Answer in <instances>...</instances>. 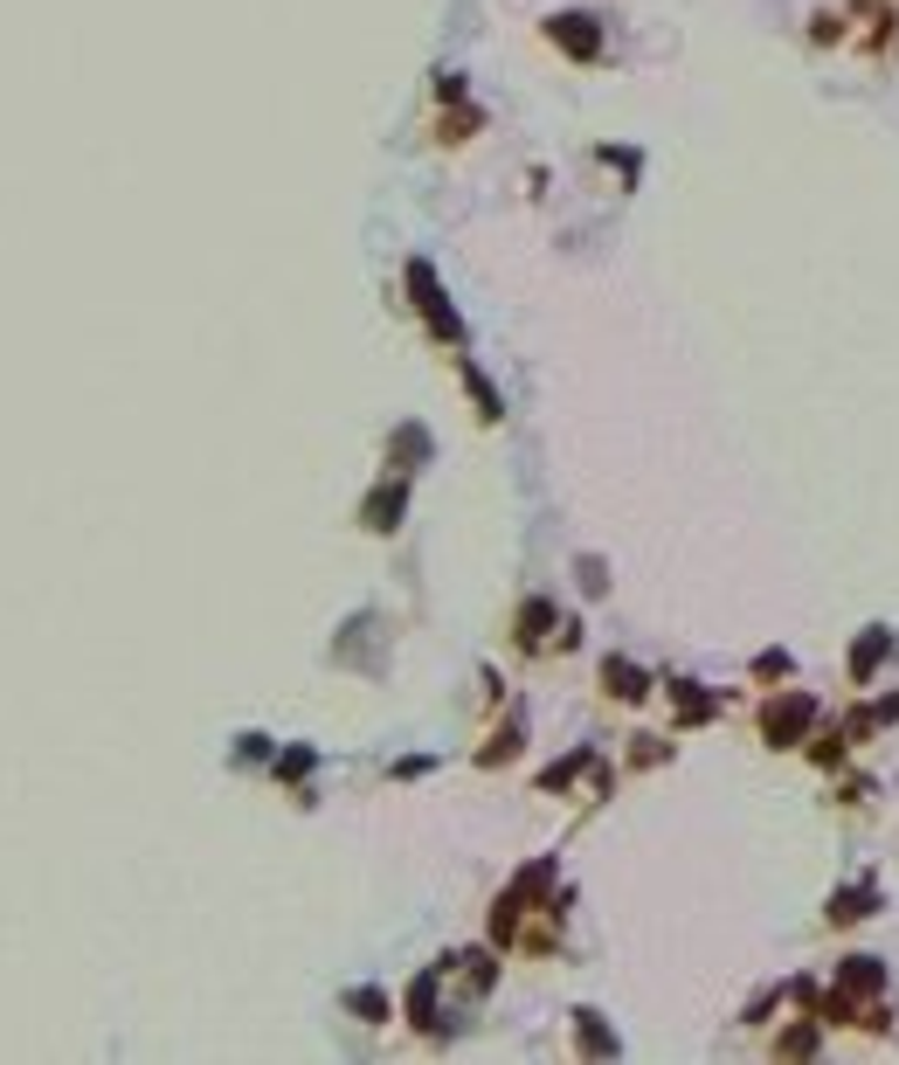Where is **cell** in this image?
I'll list each match as a JSON object with an SVG mask.
<instances>
[{
	"label": "cell",
	"instance_id": "5",
	"mask_svg": "<svg viewBox=\"0 0 899 1065\" xmlns=\"http://www.w3.org/2000/svg\"><path fill=\"white\" fill-rule=\"evenodd\" d=\"M871 906H879V893L852 886V893H837V899H831V920H837V927H852V920H865V914H871Z\"/></svg>",
	"mask_w": 899,
	"mask_h": 1065
},
{
	"label": "cell",
	"instance_id": "10",
	"mask_svg": "<svg viewBox=\"0 0 899 1065\" xmlns=\"http://www.w3.org/2000/svg\"><path fill=\"white\" fill-rule=\"evenodd\" d=\"M844 35V14H816L810 21V42H837Z\"/></svg>",
	"mask_w": 899,
	"mask_h": 1065
},
{
	"label": "cell",
	"instance_id": "8",
	"mask_svg": "<svg viewBox=\"0 0 899 1065\" xmlns=\"http://www.w3.org/2000/svg\"><path fill=\"white\" fill-rule=\"evenodd\" d=\"M395 512H402V484H388V491H374V499H367V526H374V533H388V526H395Z\"/></svg>",
	"mask_w": 899,
	"mask_h": 1065
},
{
	"label": "cell",
	"instance_id": "11",
	"mask_svg": "<svg viewBox=\"0 0 899 1065\" xmlns=\"http://www.w3.org/2000/svg\"><path fill=\"white\" fill-rule=\"evenodd\" d=\"M436 97H443V104H457V97H464V76H457V70H443V76H436Z\"/></svg>",
	"mask_w": 899,
	"mask_h": 1065
},
{
	"label": "cell",
	"instance_id": "6",
	"mask_svg": "<svg viewBox=\"0 0 899 1065\" xmlns=\"http://www.w3.org/2000/svg\"><path fill=\"white\" fill-rule=\"evenodd\" d=\"M602 679H609V692H616V699H644V671L623 664V658H609V664H602Z\"/></svg>",
	"mask_w": 899,
	"mask_h": 1065
},
{
	"label": "cell",
	"instance_id": "4",
	"mask_svg": "<svg viewBox=\"0 0 899 1065\" xmlns=\"http://www.w3.org/2000/svg\"><path fill=\"white\" fill-rule=\"evenodd\" d=\"M837 982H844L837 997H865V990H879V982H886V969H879V962H865V955H852V962H844V976H837Z\"/></svg>",
	"mask_w": 899,
	"mask_h": 1065
},
{
	"label": "cell",
	"instance_id": "1",
	"mask_svg": "<svg viewBox=\"0 0 899 1065\" xmlns=\"http://www.w3.org/2000/svg\"><path fill=\"white\" fill-rule=\"evenodd\" d=\"M539 29H547V42H554L568 63H596V56H602V21H596V14H581V8L547 14Z\"/></svg>",
	"mask_w": 899,
	"mask_h": 1065
},
{
	"label": "cell",
	"instance_id": "7",
	"mask_svg": "<svg viewBox=\"0 0 899 1065\" xmlns=\"http://www.w3.org/2000/svg\"><path fill=\"white\" fill-rule=\"evenodd\" d=\"M879 658H886V637H879V630H871V637H858V643H852V679L865 685L871 671H879Z\"/></svg>",
	"mask_w": 899,
	"mask_h": 1065
},
{
	"label": "cell",
	"instance_id": "2",
	"mask_svg": "<svg viewBox=\"0 0 899 1065\" xmlns=\"http://www.w3.org/2000/svg\"><path fill=\"white\" fill-rule=\"evenodd\" d=\"M408 291H416V311H422V319H429L436 332H443V340H464V326L450 319V305H443V284H436V270L422 264V256H416V264H408Z\"/></svg>",
	"mask_w": 899,
	"mask_h": 1065
},
{
	"label": "cell",
	"instance_id": "3",
	"mask_svg": "<svg viewBox=\"0 0 899 1065\" xmlns=\"http://www.w3.org/2000/svg\"><path fill=\"white\" fill-rule=\"evenodd\" d=\"M810 720H816V699H810V692H789V699H775V706L761 713V734L775 741V747H795Z\"/></svg>",
	"mask_w": 899,
	"mask_h": 1065
},
{
	"label": "cell",
	"instance_id": "9",
	"mask_svg": "<svg viewBox=\"0 0 899 1065\" xmlns=\"http://www.w3.org/2000/svg\"><path fill=\"white\" fill-rule=\"evenodd\" d=\"M471 132H478V111H450V118H443V139H450V146L471 139Z\"/></svg>",
	"mask_w": 899,
	"mask_h": 1065
}]
</instances>
